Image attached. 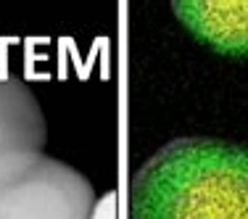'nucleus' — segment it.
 Segmentation results:
<instances>
[{"instance_id":"obj_1","label":"nucleus","mask_w":248,"mask_h":219,"mask_svg":"<svg viewBox=\"0 0 248 219\" xmlns=\"http://www.w3.org/2000/svg\"><path fill=\"white\" fill-rule=\"evenodd\" d=\"M129 219H248V148L182 138L132 177Z\"/></svg>"},{"instance_id":"obj_2","label":"nucleus","mask_w":248,"mask_h":219,"mask_svg":"<svg viewBox=\"0 0 248 219\" xmlns=\"http://www.w3.org/2000/svg\"><path fill=\"white\" fill-rule=\"evenodd\" d=\"M90 180L43 151L0 156V219H90Z\"/></svg>"},{"instance_id":"obj_3","label":"nucleus","mask_w":248,"mask_h":219,"mask_svg":"<svg viewBox=\"0 0 248 219\" xmlns=\"http://www.w3.org/2000/svg\"><path fill=\"white\" fill-rule=\"evenodd\" d=\"M172 8L201 43L224 56H248V0H180Z\"/></svg>"},{"instance_id":"obj_4","label":"nucleus","mask_w":248,"mask_h":219,"mask_svg":"<svg viewBox=\"0 0 248 219\" xmlns=\"http://www.w3.org/2000/svg\"><path fill=\"white\" fill-rule=\"evenodd\" d=\"M48 124L40 100L24 79L0 66V156L19 151H43Z\"/></svg>"},{"instance_id":"obj_5","label":"nucleus","mask_w":248,"mask_h":219,"mask_svg":"<svg viewBox=\"0 0 248 219\" xmlns=\"http://www.w3.org/2000/svg\"><path fill=\"white\" fill-rule=\"evenodd\" d=\"M90 219H116V193H106L103 198H95Z\"/></svg>"}]
</instances>
